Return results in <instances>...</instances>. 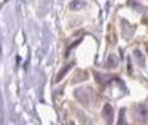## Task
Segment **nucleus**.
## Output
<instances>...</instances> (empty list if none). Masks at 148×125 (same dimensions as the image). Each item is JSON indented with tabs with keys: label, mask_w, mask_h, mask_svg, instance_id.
<instances>
[{
	"label": "nucleus",
	"mask_w": 148,
	"mask_h": 125,
	"mask_svg": "<svg viewBox=\"0 0 148 125\" xmlns=\"http://www.w3.org/2000/svg\"><path fill=\"white\" fill-rule=\"evenodd\" d=\"M123 124H125L126 125V119H125V110H120V122H119V125H123Z\"/></svg>",
	"instance_id": "nucleus-2"
},
{
	"label": "nucleus",
	"mask_w": 148,
	"mask_h": 125,
	"mask_svg": "<svg viewBox=\"0 0 148 125\" xmlns=\"http://www.w3.org/2000/svg\"><path fill=\"white\" fill-rule=\"evenodd\" d=\"M102 116L107 122V125H111V119H113V107L110 105H105L102 109Z\"/></svg>",
	"instance_id": "nucleus-1"
}]
</instances>
